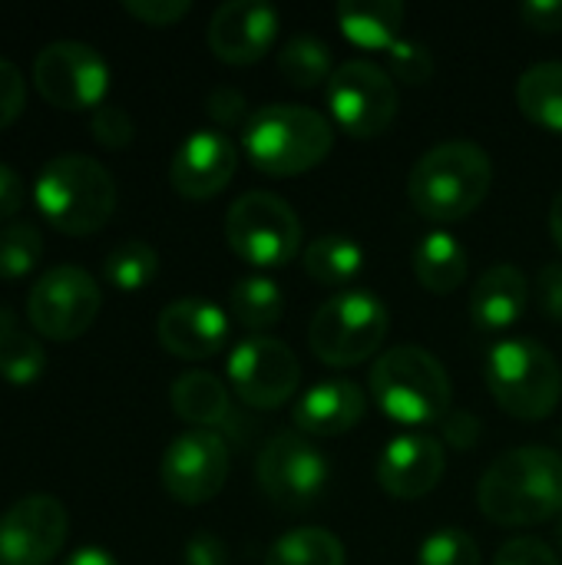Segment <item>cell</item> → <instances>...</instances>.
<instances>
[{
    "instance_id": "cell-40",
    "label": "cell",
    "mask_w": 562,
    "mask_h": 565,
    "mask_svg": "<svg viewBox=\"0 0 562 565\" xmlns=\"http://www.w3.org/2000/svg\"><path fill=\"white\" fill-rule=\"evenodd\" d=\"M205 109H209V116H212L219 126H242V129H245V122H248V116H252L245 96H242L238 89H232V86L212 89L209 99H205Z\"/></svg>"
},
{
    "instance_id": "cell-27",
    "label": "cell",
    "mask_w": 562,
    "mask_h": 565,
    "mask_svg": "<svg viewBox=\"0 0 562 565\" xmlns=\"http://www.w3.org/2000/svg\"><path fill=\"white\" fill-rule=\"evenodd\" d=\"M46 367L43 344L0 305V377L10 384H33Z\"/></svg>"
},
{
    "instance_id": "cell-8",
    "label": "cell",
    "mask_w": 562,
    "mask_h": 565,
    "mask_svg": "<svg viewBox=\"0 0 562 565\" xmlns=\"http://www.w3.org/2000/svg\"><path fill=\"white\" fill-rule=\"evenodd\" d=\"M229 248L252 268H285L301 248V218L275 192H245L225 215Z\"/></svg>"
},
{
    "instance_id": "cell-5",
    "label": "cell",
    "mask_w": 562,
    "mask_h": 565,
    "mask_svg": "<svg viewBox=\"0 0 562 565\" xmlns=\"http://www.w3.org/2000/svg\"><path fill=\"white\" fill-rule=\"evenodd\" d=\"M371 394L388 420L401 427H427L450 414L454 387L444 364L431 351L401 344L374 361Z\"/></svg>"
},
{
    "instance_id": "cell-11",
    "label": "cell",
    "mask_w": 562,
    "mask_h": 565,
    "mask_svg": "<svg viewBox=\"0 0 562 565\" xmlns=\"http://www.w3.org/2000/svg\"><path fill=\"white\" fill-rule=\"evenodd\" d=\"M103 305L96 278L79 265H53L46 268L30 295H26V318L36 334L50 341H73L96 321Z\"/></svg>"
},
{
    "instance_id": "cell-17",
    "label": "cell",
    "mask_w": 562,
    "mask_h": 565,
    "mask_svg": "<svg viewBox=\"0 0 562 565\" xmlns=\"http://www.w3.org/2000/svg\"><path fill=\"white\" fill-rule=\"evenodd\" d=\"M238 169V149L225 132L195 129L179 142L169 162V182L182 199L202 202L219 195Z\"/></svg>"
},
{
    "instance_id": "cell-42",
    "label": "cell",
    "mask_w": 562,
    "mask_h": 565,
    "mask_svg": "<svg viewBox=\"0 0 562 565\" xmlns=\"http://www.w3.org/2000/svg\"><path fill=\"white\" fill-rule=\"evenodd\" d=\"M523 23L540 30V33H556L562 30V0H530L520 10Z\"/></svg>"
},
{
    "instance_id": "cell-9",
    "label": "cell",
    "mask_w": 562,
    "mask_h": 565,
    "mask_svg": "<svg viewBox=\"0 0 562 565\" xmlns=\"http://www.w3.org/2000/svg\"><path fill=\"white\" fill-rule=\"evenodd\" d=\"M331 119L354 139H374L388 132L397 116V83L371 60H348L325 86Z\"/></svg>"
},
{
    "instance_id": "cell-41",
    "label": "cell",
    "mask_w": 562,
    "mask_h": 565,
    "mask_svg": "<svg viewBox=\"0 0 562 565\" xmlns=\"http://www.w3.org/2000/svg\"><path fill=\"white\" fill-rule=\"evenodd\" d=\"M441 430H444V440L454 447V450H474L477 440L484 437V427L480 420L470 414V411H450L444 420H441Z\"/></svg>"
},
{
    "instance_id": "cell-2",
    "label": "cell",
    "mask_w": 562,
    "mask_h": 565,
    "mask_svg": "<svg viewBox=\"0 0 562 565\" xmlns=\"http://www.w3.org/2000/svg\"><path fill=\"white\" fill-rule=\"evenodd\" d=\"M494 185V162L487 149L467 139H450L427 149L407 175L411 205L437 222L450 225L474 215Z\"/></svg>"
},
{
    "instance_id": "cell-36",
    "label": "cell",
    "mask_w": 562,
    "mask_h": 565,
    "mask_svg": "<svg viewBox=\"0 0 562 565\" xmlns=\"http://www.w3.org/2000/svg\"><path fill=\"white\" fill-rule=\"evenodd\" d=\"M26 106V79L17 63L0 56V129H7Z\"/></svg>"
},
{
    "instance_id": "cell-3",
    "label": "cell",
    "mask_w": 562,
    "mask_h": 565,
    "mask_svg": "<svg viewBox=\"0 0 562 565\" xmlns=\"http://www.w3.org/2000/svg\"><path fill=\"white\" fill-rule=\"evenodd\" d=\"M331 146H335L331 122L318 109L295 106V103L262 106L248 116L242 129V152L258 172L272 179L311 172L328 159Z\"/></svg>"
},
{
    "instance_id": "cell-26",
    "label": "cell",
    "mask_w": 562,
    "mask_h": 565,
    "mask_svg": "<svg viewBox=\"0 0 562 565\" xmlns=\"http://www.w3.org/2000/svg\"><path fill=\"white\" fill-rule=\"evenodd\" d=\"M305 271L328 288H344L348 281H354L364 268V248L348 238V235H321L315 238L305 255Z\"/></svg>"
},
{
    "instance_id": "cell-15",
    "label": "cell",
    "mask_w": 562,
    "mask_h": 565,
    "mask_svg": "<svg viewBox=\"0 0 562 565\" xmlns=\"http://www.w3.org/2000/svg\"><path fill=\"white\" fill-rule=\"evenodd\" d=\"M70 533L66 507L50 493H30L0 516V565H50Z\"/></svg>"
},
{
    "instance_id": "cell-46",
    "label": "cell",
    "mask_w": 562,
    "mask_h": 565,
    "mask_svg": "<svg viewBox=\"0 0 562 565\" xmlns=\"http://www.w3.org/2000/svg\"><path fill=\"white\" fill-rule=\"evenodd\" d=\"M550 235H553L556 248H560V252H562V189H560V192H556L553 205H550Z\"/></svg>"
},
{
    "instance_id": "cell-14",
    "label": "cell",
    "mask_w": 562,
    "mask_h": 565,
    "mask_svg": "<svg viewBox=\"0 0 562 565\" xmlns=\"http://www.w3.org/2000/svg\"><path fill=\"white\" fill-rule=\"evenodd\" d=\"M162 487L172 500L199 507L212 500L229 480V444L219 430L179 434L159 463Z\"/></svg>"
},
{
    "instance_id": "cell-47",
    "label": "cell",
    "mask_w": 562,
    "mask_h": 565,
    "mask_svg": "<svg viewBox=\"0 0 562 565\" xmlns=\"http://www.w3.org/2000/svg\"><path fill=\"white\" fill-rule=\"evenodd\" d=\"M556 540H560V550H562V516H560V530H556Z\"/></svg>"
},
{
    "instance_id": "cell-13",
    "label": "cell",
    "mask_w": 562,
    "mask_h": 565,
    "mask_svg": "<svg viewBox=\"0 0 562 565\" xmlns=\"http://www.w3.org/2000/svg\"><path fill=\"white\" fill-rule=\"evenodd\" d=\"M229 384L242 404L255 411H278L298 394L301 364L285 341L252 334L229 354Z\"/></svg>"
},
{
    "instance_id": "cell-37",
    "label": "cell",
    "mask_w": 562,
    "mask_h": 565,
    "mask_svg": "<svg viewBox=\"0 0 562 565\" xmlns=\"http://www.w3.org/2000/svg\"><path fill=\"white\" fill-rule=\"evenodd\" d=\"M494 565H560V556L533 536H520L500 546V553L494 556Z\"/></svg>"
},
{
    "instance_id": "cell-39",
    "label": "cell",
    "mask_w": 562,
    "mask_h": 565,
    "mask_svg": "<svg viewBox=\"0 0 562 565\" xmlns=\"http://www.w3.org/2000/svg\"><path fill=\"white\" fill-rule=\"evenodd\" d=\"M533 295H537V308L543 311V318H547V321H553V324H562V265L560 262H547V265L537 271Z\"/></svg>"
},
{
    "instance_id": "cell-31",
    "label": "cell",
    "mask_w": 562,
    "mask_h": 565,
    "mask_svg": "<svg viewBox=\"0 0 562 565\" xmlns=\"http://www.w3.org/2000/svg\"><path fill=\"white\" fill-rule=\"evenodd\" d=\"M159 271V252L142 238H126L103 258V275L119 291H142Z\"/></svg>"
},
{
    "instance_id": "cell-24",
    "label": "cell",
    "mask_w": 562,
    "mask_h": 565,
    "mask_svg": "<svg viewBox=\"0 0 562 565\" xmlns=\"http://www.w3.org/2000/svg\"><path fill=\"white\" fill-rule=\"evenodd\" d=\"M467 252L450 232H431L414 248V275L431 295H450L467 281Z\"/></svg>"
},
{
    "instance_id": "cell-33",
    "label": "cell",
    "mask_w": 562,
    "mask_h": 565,
    "mask_svg": "<svg viewBox=\"0 0 562 565\" xmlns=\"http://www.w3.org/2000/svg\"><path fill=\"white\" fill-rule=\"evenodd\" d=\"M417 565H480V546L470 533L444 526L421 543Z\"/></svg>"
},
{
    "instance_id": "cell-19",
    "label": "cell",
    "mask_w": 562,
    "mask_h": 565,
    "mask_svg": "<svg viewBox=\"0 0 562 565\" xmlns=\"http://www.w3.org/2000/svg\"><path fill=\"white\" fill-rule=\"evenodd\" d=\"M159 344L185 361L215 358L229 341V315L205 298H179L159 311Z\"/></svg>"
},
{
    "instance_id": "cell-23",
    "label": "cell",
    "mask_w": 562,
    "mask_h": 565,
    "mask_svg": "<svg viewBox=\"0 0 562 565\" xmlns=\"http://www.w3.org/2000/svg\"><path fill=\"white\" fill-rule=\"evenodd\" d=\"M169 404L192 430H215L229 420V387L209 371H185L169 387Z\"/></svg>"
},
{
    "instance_id": "cell-43",
    "label": "cell",
    "mask_w": 562,
    "mask_h": 565,
    "mask_svg": "<svg viewBox=\"0 0 562 565\" xmlns=\"http://www.w3.org/2000/svg\"><path fill=\"white\" fill-rule=\"evenodd\" d=\"M23 205V179L17 169L0 162V222H10Z\"/></svg>"
},
{
    "instance_id": "cell-29",
    "label": "cell",
    "mask_w": 562,
    "mask_h": 565,
    "mask_svg": "<svg viewBox=\"0 0 562 565\" xmlns=\"http://www.w3.org/2000/svg\"><path fill=\"white\" fill-rule=\"evenodd\" d=\"M344 546L335 533L321 526H301L275 540L265 565H344Z\"/></svg>"
},
{
    "instance_id": "cell-20",
    "label": "cell",
    "mask_w": 562,
    "mask_h": 565,
    "mask_svg": "<svg viewBox=\"0 0 562 565\" xmlns=\"http://www.w3.org/2000/svg\"><path fill=\"white\" fill-rule=\"evenodd\" d=\"M368 414V397L354 381H325L295 401L291 424L305 437H341L351 434Z\"/></svg>"
},
{
    "instance_id": "cell-38",
    "label": "cell",
    "mask_w": 562,
    "mask_h": 565,
    "mask_svg": "<svg viewBox=\"0 0 562 565\" xmlns=\"http://www.w3.org/2000/svg\"><path fill=\"white\" fill-rule=\"evenodd\" d=\"M123 10L149 26H172L192 10V3L189 0H123Z\"/></svg>"
},
{
    "instance_id": "cell-10",
    "label": "cell",
    "mask_w": 562,
    "mask_h": 565,
    "mask_svg": "<svg viewBox=\"0 0 562 565\" xmlns=\"http://www.w3.org/2000/svg\"><path fill=\"white\" fill-rule=\"evenodd\" d=\"M255 477H258L262 493L275 507L301 513L321 500L331 470H328L325 454L305 434L282 430L262 447L258 463H255Z\"/></svg>"
},
{
    "instance_id": "cell-7",
    "label": "cell",
    "mask_w": 562,
    "mask_h": 565,
    "mask_svg": "<svg viewBox=\"0 0 562 565\" xmlns=\"http://www.w3.org/2000/svg\"><path fill=\"white\" fill-rule=\"evenodd\" d=\"M391 331L384 301L364 288L331 295L311 318L308 344L328 367H354L371 361Z\"/></svg>"
},
{
    "instance_id": "cell-32",
    "label": "cell",
    "mask_w": 562,
    "mask_h": 565,
    "mask_svg": "<svg viewBox=\"0 0 562 565\" xmlns=\"http://www.w3.org/2000/svg\"><path fill=\"white\" fill-rule=\"evenodd\" d=\"M43 255V235L33 222H10L0 228V278H23Z\"/></svg>"
},
{
    "instance_id": "cell-21",
    "label": "cell",
    "mask_w": 562,
    "mask_h": 565,
    "mask_svg": "<svg viewBox=\"0 0 562 565\" xmlns=\"http://www.w3.org/2000/svg\"><path fill=\"white\" fill-rule=\"evenodd\" d=\"M527 308H530V281L510 262L490 265L470 291V318L484 331L513 328L527 315Z\"/></svg>"
},
{
    "instance_id": "cell-22",
    "label": "cell",
    "mask_w": 562,
    "mask_h": 565,
    "mask_svg": "<svg viewBox=\"0 0 562 565\" xmlns=\"http://www.w3.org/2000/svg\"><path fill=\"white\" fill-rule=\"evenodd\" d=\"M335 17L344 40H351L358 50L388 53L401 40L407 10L397 0H341L335 7Z\"/></svg>"
},
{
    "instance_id": "cell-28",
    "label": "cell",
    "mask_w": 562,
    "mask_h": 565,
    "mask_svg": "<svg viewBox=\"0 0 562 565\" xmlns=\"http://www.w3.org/2000/svg\"><path fill=\"white\" fill-rule=\"evenodd\" d=\"M229 311L245 331L262 334V331H268V328H275L282 321L285 298H282V288L272 278L248 275V278L235 281V288L229 295Z\"/></svg>"
},
{
    "instance_id": "cell-44",
    "label": "cell",
    "mask_w": 562,
    "mask_h": 565,
    "mask_svg": "<svg viewBox=\"0 0 562 565\" xmlns=\"http://www.w3.org/2000/svg\"><path fill=\"white\" fill-rule=\"evenodd\" d=\"M63 565H119L116 556L103 546H79L76 553H70Z\"/></svg>"
},
{
    "instance_id": "cell-12",
    "label": "cell",
    "mask_w": 562,
    "mask_h": 565,
    "mask_svg": "<svg viewBox=\"0 0 562 565\" xmlns=\"http://www.w3.org/2000/svg\"><path fill=\"white\" fill-rule=\"evenodd\" d=\"M33 86L56 109H96L106 103L109 66L83 40H53L33 60Z\"/></svg>"
},
{
    "instance_id": "cell-1",
    "label": "cell",
    "mask_w": 562,
    "mask_h": 565,
    "mask_svg": "<svg viewBox=\"0 0 562 565\" xmlns=\"http://www.w3.org/2000/svg\"><path fill=\"white\" fill-rule=\"evenodd\" d=\"M480 513L497 526H540L562 513V457L550 447H517L497 457L477 487Z\"/></svg>"
},
{
    "instance_id": "cell-4",
    "label": "cell",
    "mask_w": 562,
    "mask_h": 565,
    "mask_svg": "<svg viewBox=\"0 0 562 565\" xmlns=\"http://www.w3.org/2000/svg\"><path fill=\"white\" fill-rule=\"evenodd\" d=\"M33 199L60 232L93 235L113 218L116 182L99 159L86 152H60L36 172Z\"/></svg>"
},
{
    "instance_id": "cell-6",
    "label": "cell",
    "mask_w": 562,
    "mask_h": 565,
    "mask_svg": "<svg viewBox=\"0 0 562 565\" xmlns=\"http://www.w3.org/2000/svg\"><path fill=\"white\" fill-rule=\"evenodd\" d=\"M484 381L497 407L517 420H547L562 397L560 361L530 338H510L487 351Z\"/></svg>"
},
{
    "instance_id": "cell-16",
    "label": "cell",
    "mask_w": 562,
    "mask_h": 565,
    "mask_svg": "<svg viewBox=\"0 0 562 565\" xmlns=\"http://www.w3.org/2000/svg\"><path fill=\"white\" fill-rule=\"evenodd\" d=\"M209 50L229 66L258 63L278 36V10L262 0H229L209 20Z\"/></svg>"
},
{
    "instance_id": "cell-45",
    "label": "cell",
    "mask_w": 562,
    "mask_h": 565,
    "mask_svg": "<svg viewBox=\"0 0 562 565\" xmlns=\"http://www.w3.org/2000/svg\"><path fill=\"white\" fill-rule=\"evenodd\" d=\"M189 563L192 565H225L222 559V546L215 540H195L189 546Z\"/></svg>"
},
{
    "instance_id": "cell-34",
    "label": "cell",
    "mask_w": 562,
    "mask_h": 565,
    "mask_svg": "<svg viewBox=\"0 0 562 565\" xmlns=\"http://www.w3.org/2000/svg\"><path fill=\"white\" fill-rule=\"evenodd\" d=\"M388 63H391V76L394 83H407V86H421V83H431L434 79V53L417 43V40H397L391 50H388Z\"/></svg>"
},
{
    "instance_id": "cell-25",
    "label": "cell",
    "mask_w": 562,
    "mask_h": 565,
    "mask_svg": "<svg viewBox=\"0 0 562 565\" xmlns=\"http://www.w3.org/2000/svg\"><path fill=\"white\" fill-rule=\"evenodd\" d=\"M517 106L520 113L547 129L562 136V63L550 60V63H537L530 66L520 83H517Z\"/></svg>"
},
{
    "instance_id": "cell-35",
    "label": "cell",
    "mask_w": 562,
    "mask_h": 565,
    "mask_svg": "<svg viewBox=\"0 0 562 565\" xmlns=\"http://www.w3.org/2000/svg\"><path fill=\"white\" fill-rule=\"evenodd\" d=\"M89 129H93V139L106 149H123L132 142L136 136V126H132V116L116 106V103H103L93 109V119H89Z\"/></svg>"
},
{
    "instance_id": "cell-30",
    "label": "cell",
    "mask_w": 562,
    "mask_h": 565,
    "mask_svg": "<svg viewBox=\"0 0 562 565\" xmlns=\"http://www.w3.org/2000/svg\"><path fill=\"white\" fill-rule=\"evenodd\" d=\"M278 73L295 89L328 86V79L335 76L328 43H321L318 36H291L278 53Z\"/></svg>"
},
{
    "instance_id": "cell-18",
    "label": "cell",
    "mask_w": 562,
    "mask_h": 565,
    "mask_svg": "<svg viewBox=\"0 0 562 565\" xmlns=\"http://www.w3.org/2000/svg\"><path fill=\"white\" fill-rule=\"evenodd\" d=\"M447 470V450L431 434H401L394 437L374 467V477L381 490L394 500H421L444 480Z\"/></svg>"
}]
</instances>
